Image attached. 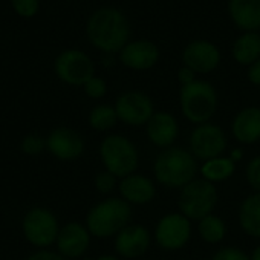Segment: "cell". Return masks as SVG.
I'll list each match as a JSON object with an SVG mask.
<instances>
[{
	"label": "cell",
	"instance_id": "1",
	"mask_svg": "<svg viewBox=\"0 0 260 260\" xmlns=\"http://www.w3.org/2000/svg\"><path fill=\"white\" fill-rule=\"evenodd\" d=\"M89 42L104 54H119L128 43L130 26L125 16L110 7L96 10L87 22Z\"/></svg>",
	"mask_w": 260,
	"mask_h": 260
},
{
	"label": "cell",
	"instance_id": "2",
	"mask_svg": "<svg viewBox=\"0 0 260 260\" xmlns=\"http://www.w3.org/2000/svg\"><path fill=\"white\" fill-rule=\"evenodd\" d=\"M198 172V159L191 152L176 146L164 149L153 162V175L158 184L166 188L182 190L196 179Z\"/></svg>",
	"mask_w": 260,
	"mask_h": 260
},
{
	"label": "cell",
	"instance_id": "3",
	"mask_svg": "<svg viewBox=\"0 0 260 260\" xmlns=\"http://www.w3.org/2000/svg\"><path fill=\"white\" fill-rule=\"evenodd\" d=\"M132 214V205L127 204L122 198H106L89 210L86 216V226L93 237H115L121 230L130 225Z\"/></svg>",
	"mask_w": 260,
	"mask_h": 260
},
{
	"label": "cell",
	"instance_id": "4",
	"mask_svg": "<svg viewBox=\"0 0 260 260\" xmlns=\"http://www.w3.org/2000/svg\"><path fill=\"white\" fill-rule=\"evenodd\" d=\"M179 106L184 118L194 125L210 122L217 112L219 96L213 84L196 80L179 90Z\"/></svg>",
	"mask_w": 260,
	"mask_h": 260
},
{
	"label": "cell",
	"instance_id": "5",
	"mask_svg": "<svg viewBox=\"0 0 260 260\" xmlns=\"http://www.w3.org/2000/svg\"><path fill=\"white\" fill-rule=\"evenodd\" d=\"M100 159L104 170L122 179L132 173H137L140 164V155L135 144L119 134H110L103 138L98 149Z\"/></svg>",
	"mask_w": 260,
	"mask_h": 260
},
{
	"label": "cell",
	"instance_id": "6",
	"mask_svg": "<svg viewBox=\"0 0 260 260\" xmlns=\"http://www.w3.org/2000/svg\"><path fill=\"white\" fill-rule=\"evenodd\" d=\"M217 205V188L214 184L205 181L204 178H196L179 190L178 207L190 220L199 222L201 219L213 214Z\"/></svg>",
	"mask_w": 260,
	"mask_h": 260
},
{
	"label": "cell",
	"instance_id": "7",
	"mask_svg": "<svg viewBox=\"0 0 260 260\" xmlns=\"http://www.w3.org/2000/svg\"><path fill=\"white\" fill-rule=\"evenodd\" d=\"M60 228L61 226L57 216L45 207L31 208L22 220V231L25 239L32 246L40 249H46L57 242Z\"/></svg>",
	"mask_w": 260,
	"mask_h": 260
},
{
	"label": "cell",
	"instance_id": "8",
	"mask_svg": "<svg viewBox=\"0 0 260 260\" xmlns=\"http://www.w3.org/2000/svg\"><path fill=\"white\" fill-rule=\"evenodd\" d=\"M188 147L196 159L205 162L208 159L223 156L228 147V140L222 127L213 122H205L191 130Z\"/></svg>",
	"mask_w": 260,
	"mask_h": 260
},
{
	"label": "cell",
	"instance_id": "9",
	"mask_svg": "<svg viewBox=\"0 0 260 260\" xmlns=\"http://www.w3.org/2000/svg\"><path fill=\"white\" fill-rule=\"evenodd\" d=\"M191 220L182 213H169L162 216L155 226V242L166 251H179L191 239Z\"/></svg>",
	"mask_w": 260,
	"mask_h": 260
},
{
	"label": "cell",
	"instance_id": "10",
	"mask_svg": "<svg viewBox=\"0 0 260 260\" xmlns=\"http://www.w3.org/2000/svg\"><path fill=\"white\" fill-rule=\"evenodd\" d=\"M118 119L130 127L147 125L155 115V104L152 98L140 90H128L121 93L113 104Z\"/></svg>",
	"mask_w": 260,
	"mask_h": 260
},
{
	"label": "cell",
	"instance_id": "11",
	"mask_svg": "<svg viewBox=\"0 0 260 260\" xmlns=\"http://www.w3.org/2000/svg\"><path fill=\"white\" fill-rule=\"evenodd\" d=\"M55 74L66 84L84 86L95 77V66L87 54L77 49H68L57 57Z\"/></svg>",
	"mask_w": 260,
	"mask_h": 260
},
{
	"label": "cell",
	"instance_id": "12",
	"mask_svg": "<svg viewBox=\"0 0 260 260\" xmlns=\"http://www.w3.org/2000/svg\"><path fill=\"white\" fill-rule=\"evenodd\" d=\"M86 149L84 138L77 130L69 127H57L46 137V150L60 161H75Z\"/></svg>",
	"mask_w": 260,
	"mask_h": 260
},
{
	"label": "cell",
	"instance_id": "13",
	"mask_svg": "<svg viewBox=\"0 0 260 260\" xmlns=\"http://www.w3.org/2000/svg\"><path fill=\"white\" fill-rule=\"evenodd\" d=\"M113 243L116 255L127 260H135L149 251L152 234L144 225L130 223L113 237Z\"/></svg>",
	"mask_w": 260,
	"mask_h": 260
},
{
	"label": "cell",
	"instance_id": "14",
	"mask_svg": "<svg viewBox=\"0 0 260 260\" xmlns=\"http://www.w3.org/2000/svg\"><path fill=\"white\" fill-rule=\"evenodd\" d=\"M219 48L208 40H193L182 51L184 66L193 69L196 74H210L220 64Z\"/></svg>",
	"mask_w": 260,
	"mask_h": 260
},
{
	"label": "cell",
	"instance_id": "15",
	"mask_svg": "<svg viewBox=\"0 0 260 260\" xmlns=\"http://www.w3.org/2000/svg\"><path fill=\"white\" fill-rule=\"evenodd\" d=\"M92 234L89 233L86 223L68 222L60 228L57 237V252L64 258H80L83 257L90 245Z\"/></svg>",
	"mask_w": 260,
	"mask_h": 260
},
{
	"label": "cell",
	"instance_id": "16",
	"mask_svg": "<svg viewBox=\"0 0 260 260\" xmlns=\"http://www.w3.org/2000/svg\"><path fill=\"white\" fill-rule=\"evenodd\" d=\"M159 49L150 40L128 42L119 52V61L132 71H149L159 61Z\"/></svg>",
	"mask_w": 260,
	"mask_h": 260
},
{
	"label": "cell",
	"instance_id": "17",
	"mask_svg": "<svg viewBox=\"0 0 260 260\" xmlns=\"http://www.w3.org/2000/svg\"><path fill=\"white\" fill-rule=\"evenodd\" d=\"M146 134L153 146L162 150L173 147L175 141L179 137L178 119L170 112L166 110L155 112V115L150 118V121L146 125Z\"/></svg>",
	"mask_w": 260,
	"mask_h": 260
},
{
	"label": "cell",
	"instance_id": "18",
	"mask_svg": "<svg viewBox=\"0 0 260 260\" xmlns=\"http://www.w3.org/2000/svg\"><path fill=\"white\" fill-rule=\"evenodd\" d=\"M118 191L119 198L130 205H146L155 199L156 185L150 178L140 173H132L119 179Z\"/></svg>",
	"mask_w": 260,
	"mask_h": 260
},
{
	"label": "cell",
	"instance_id": "19",
	"mask_svg": "<svg viewBox=\"0 0 260 260\" xmlns=\"http://www.w3.org/2000/svg\"><path fill=\"white\" fill-rule=\"evenodd\" d=\"M231 134L240 144L260 141V107L248 106L239 110L231 121Z\"/></svg>",
	"mask_w": 260,
	"mask_h": 260
},
{
	"label": "cell",
	"instance_id": "20",
	"mask_svg": "<svg viewBox=\"0 0 260 260\" xmlns=\"http://www.w3.org/2000/svg\"><path fill=\"white\" fill-rule=\"evenodd\" d=\"M231 22L243 32L260 29V0H228Z\"/></svg>",
	"mask_w": 260,
	"mask_h": 260
},
{
	"label": "cell",
	"instance_id": "21",
	"mask_svg": "<svg viewBox=\"0 0 260 260\" xmlns=\"http://www.w3.org/2000/svg\"><path fill=\"white\" fill-rule=\"evenodd\" d=\"M231 54L236 63L242 66H251L260 60V34L258 32H243L240 34L231 48Z\"/></svg>",
	"mask_w": 260,
	"mask_h": 260
},
{
	"label": "cell",
	"instance_id": "22",
	"mask_svg": "<svg viewBox=\"0 0 260 260\" xmlns=\"http://www.w3.org/2000/svg\"><path fill=\"white\" fill-rule=\"evenodd\" d=\"M239 223L248 236L260 239V193L254 191L242 201L239 207Z\"/></svg>",
	"mask_w": 260,
	"mask_h": 260
},
{
	"label": "cell",
	"instance_id": "23",
	"mask_svg": "<svg viewBox=\"0 0 260 260\" xmlns=\"http://www.w3.org/2000/svg\"><path fill=\"white\" fill-rule=\"evenodd\" d=\"M234 172H236V164L225 155L208 159L202 162V166L199 167L201 178H204L211 184H217L230 179L234 175Z\"/></svg>",
	"mask_w": 260,
	"mask_h": 260
},
{
	"label": "cell",
	"instance_id": "24",
	"mask_svg": "<svg viewBox=\"0 0 260 260\" xmlns=\"http://www.w3.org/2000/svg\"><path fill=\"white\" fill-rule=\"evenodd\" d=\"M198 233L205 243H211V245L220 243L226 236L225 220L213 213L198 222Z\"/></svg>",
	"mask_w": 260,
	"mask_h": 260
},
{
	"label": "cell",
	"instance_id": "25",
	"mask_svg": "<svg viewBox=\"0 0 260 260\" xmlns=\"http://www.w3.org/2000/svg\"><path fill=\"white\" fill-rule=\"evenodd\" d=\"M87 121H89V125L93 130H96V132H109V130H112L116 125L119 119L113 106L98 104L89 112Z\"/></svg>",
	"mask_w": 260,
	"mask_h": 260
},
{
	"label": "cell",
	"instance_id": "26",
	"mask_svg": "<svg viewBox=\"0 0 260 260\" xmlns=\"http://www.w3.org/2000/svg\"><path fill=\"white\" fill-rule=\"evenodd\" d=\"M118 184H119V179L112 175L110 172L107 170H101L95 175V179H93V185H95V190L100 193V194H110L115 191V188H118Z\"/></svg>",
	"mask_w": 260,
	"mask_h": 260
},
{
	"label": "cell",
	"instance_id": "27",
	"mask_svg": "<svg viewBox=\"0 0 260 260\" xmlns=\"http://www.w3.org/2000/svg\"><path fill=\"white\" fill-rule=\"evenodd\" d=\"M45 149H46V140L39 134H29L20 143V150L29 156L40 155Z\"/></svg>",
	"mask_w": 260,
	"mask_h": 260
},
{
	"label": "cell",
	"instance_id": "28",
	"mask_svg": "<svg viewBox=\"0 0 260 260\" xmlns=\"http://www.w3.org/2000/svg\"><path fill=\"white\" fill-rule=\"evenodd\" d=\"M245 178H246V182L249 184V187L255 193H260V155L254 156L252 159L248 161Z\"/></svg>",
	"mask_w": 260,
	"mask_h": 260
},
{
	"label": "cell",
	"instance_id": "29",
	"mask_svg": "<svg viewBox=\"0 0 260 260\" xmlns=\"http://www.w3.org/2000/svg\"><path fill=\"white\" fill-rule=\"evenodd\" d=\"M83 89H84V93L89 96V98H92V100H100V98H103L104 95H106V92H107V84H106V81L103 80V78H100V77H92L84 86H83Z\"/></svg>",
	"mask_w": 260,
	"mask_h": 260
},
{
	"label": "cell",
	"instance_id": "30",
	"mask_svg": "<svg viewBox=\"0 0 260 260\" xmlns=\"http://www.w3.org/2000/svg\"><path fill=\"white\" fill-rule=\"evenodd\" d=\"M211 260H251V258L240 248H236V246H223V248H219L213 254V258Z\"/></svg>",
	"mask_w": 260,
	"mask_h": 260
},
{
	"label": "cell",
	"instance_id": "31",
	"mask_svg": "<svg viewBox=\"0 0 260 260\" xmlns=\"http://www.w3.org/2000/svg\"><path fill=\"white\" fill-rule=\"evenodd\" d=\"M14 10L23 17H32L39 11V0H13Z\"/></svg>",
	"mask_w": 260,
	"mask_h": 260
},
{
	"label": "cell",
	"instance_id": "32",
	"mask_svg": "<svg viewBox=\"0 0 260 260\" xmlns=\"http://www.w3.org/2000/svg\"><path fill=\"white\" fill-rule=\"evenodd\" d=\"M26 260H66L61 254L49 249H39L37 252L31 254Z\"/></svg>",
	"mask_w": 260,
	"mask_h": 260
},
{
	"label": "cell",
	"instance_id": "33",
	"mask_svg": "<svg viewBox=\"0 0 260 260\" xmlns=\"http://www.w3.org/2000/svg\"><path fill=\"white\" fill-rule=\"evenodd\" d=\"M196 75H198V74H196L193 69H190V68H187V66H182V68L178 71V80H179V83H181V87L194 83V81L198 80Z\"/></svg>",
	"mask_w": 260,
	"mask_h": 260
},
{
	"label": "cell",
	"instance_id": "34",
	"mask_svg": "<svg viewBox=\"0 0 260 260\" xmlns=\"http://www.w3.org/2000/svg\"><path fill=\"white\" fill-rule=\"evenodd\" d=\"M248 80L254 86H260V60L248 66Z\"/></svg>",
	"mask_w": 260,
	"mask_h": 260
},
{
	"label": "cell",
	"instance_id": "35",
	"mask_svg": "<svg viewBox=\"0 0 260 260\" xmlns=\"http://www.w3.org/2000/svg\"><path fill=\"white\" fill-rule=\"evenodd\" d=\"M243 150L242 149H234V150H231L230 152V155H228V158L236 164V162H239V161H242L243 159Z\"/></svg>",
	"mask_w": 260,
	"mask_h": 260
},
{
	"label": "cell",
	"instance_id": "36",
	"mask_svg": "<svg viewBox=\"0 0 260 260\" xmlns=\"http://www.w3.org/2000/svg\"><path fill=\"white\" fill-rule=\"evenodd\" d=\"M95 260H122L119 255H112V254H103L100 257H96Z\"/></svg>",
	"mask_w": 260,
	"mask_h": 260
},
{
	"label": "cell",
	"instance_id": "37",
	"mask_svg": "<svg viewBox=\"0 0 260 260\" xmlns=\"http://www.w3.org/2000/svg\"><path fill=\"white\" fill-rule=\"evenodd\" d=\"M249 258H251V260H260V245H257V246L252 249Z\"/></svg>",
	"mask_w": 260,
	"mask_h": 260
}]
</instances>
